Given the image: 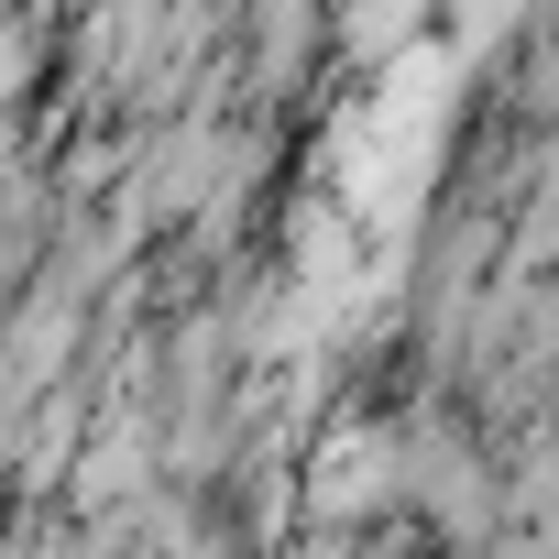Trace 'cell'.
<instances>
[{
  "label": "cell",
  "instance_id": "1",
  "mask_svg": "<svg viewBox=\"0 0 559 559\" xmlns=\"http://www.w3.org/2000/svg\"><path fill=\"white\" fill-rule=\"evenodd\" d=\"M526 110H548V121H559V45L537 56V78H526Z\"/></svg>",
  "mask_w": 559,
  "mask_h": 559
},
{
  "label": "cell",
  "instance_id": "2",
  "mask_svg": "<svg viewBox=\"0 0 559 559\" xmlns=\"http://www.w3.org/2000/svg\"><path fill=\"white\" fill-rule=\"evenodd\" d=\"M297 559H352V537H308V548H297Z\"/></svg>",
  "mask_w": 559,
  "mask_h": 559
},
{
  "label": "cell",
  "instance_id": "3",
  "mask_svg": "<svg viewBox=\"0 0 559 559\" xmlns=\"http://www.w3.org/2000/svg\"><path fill=\"white\" fill-rule=\"evenodd\" d=\"M373 559H406V548H373Z\"/></svg>",
  "mask_w": 559,
  "mask_h": 559
}]
</instances>
